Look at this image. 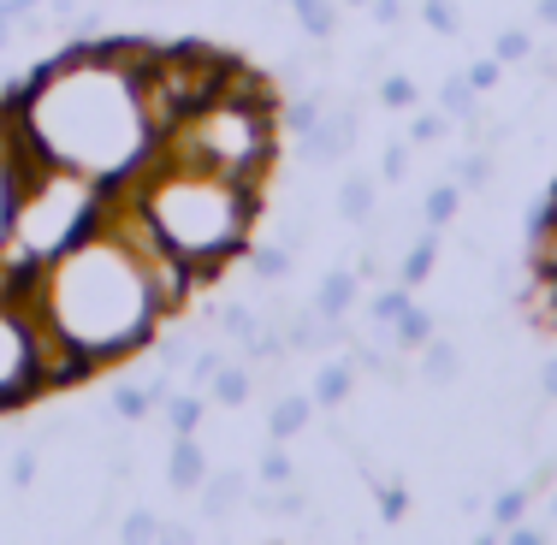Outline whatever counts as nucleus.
<instances>
[{
    "label": "nucleus",
    "instance_id": "f257e3e1",
    "mask_svg": "<svg viewBox=\"0 0 557 545\" xmlns=\"http://www.w3.org/2000/svg\"><path fill=\"white\" fill-rule=\"evenodd\" d=\"M143 36H84L12 96V125L42 161L77 166L101 184H125L154 154V125L143 108L137 65Z\"/></svg>",
    "mask_w": 557,
    "mask_h": 545
},
{
    "label": "nucleus",
    "instance_id": "f03ea898",
    "mask_svg": "<svg viewBox=\"0 0 557 545\" xmlns=\"http://www.w3.org/2000/svg\"><path fill=\"white\" fill-rule=\"evenodd\" d=\"M24 290H30L36 314L77 356L96 362V374L143 356L154 344V332L166 326V309L149 285V268L131 249V237L119 225H108V214H101L96 232L77 237L72 249L42 261L24 278Z\"/></svg>",
    "mask_w": 557,
    "mask_h": 545
},
{
    "label": "nucleus",
    "instance_id": "7ed1b4c3",
    "mask_svg": "<svg viewBox=\"0 0 557 545\" xmlns=\"http://www.w3.org/2000/svg\"><path fill=\"white\" fill-rule=\"evenodd\" d=\"M125 190L172 256H184L202 273V285H214L237 256H249V232L261 220V190H249V184L225 178L214 166H196L172 149H154L143 172L125 178Z\"/></svg>",
    "mask_w": 557,
    "mask_h": 545
},
{
    "label": "nucleus",
    "instance_id": "20e7f679",
    "mask_svg": "<svg viewBox=\"0 0 557 545\" xmlns=\"http://www.w3.org/2000/svg\"><path fill=\"white\" fill-rule=\"evenodd\" d=\"M108 196H113V184L89 178V172H77V166L42 161V154L24 143L18 202H12V237H7V249H0V261L36 273L42 261H54L60 249H72L84 232H96L101 214H108Z\"/></svg>",
    "mask_w": 557,
    "mask_h": 545
},
{
    "label": "nucleus",
    "instance_id": "39448f33",
    "mask_svg": "<svg viewBox=\"0 0 557 545\" xmlns=\"http://www.w3.org/2000/svg\"><path fill=\"white\" fill-rule=\"evenodd\" d=\"M208 481V450H202V433H172V450H166V486L178 492H202Z\"/></svg>",
    "mask_w": 557,
    "mask_h": 545
},
{
    "label": "nucleus",
    "instance_id": "423d86ee",
    "mask_svg": "<svg viewBox=\"0 0 557 545\" xmlns=\"http://www.w3.org/2000/svg\"><path fill=\"white\" fill-rule=\"evenodd\" d=\"M18 161H24V137L12 131V113H0V249L12 237V202H18Z\"/></svg>",
    "mask_w": 557,
    "mask_h": 545
},
{
    "label": "nucleus",
    "instance_id": "0eeeda50",
    "mask_svg": "<svg viewBox=\"0 0 557 545\" xmlns=\"http://www.w3.org/2000/svg\"><path fill=\"white\" fill-rule=\"evenodd\" d=\"M237 504H249V474L244 469H225V474L208 469V481H202V522L208 528L232 522Z\"/></svg>",
    "mask_w": 557,
    "mask_h": 545
},
{
    "label": "nucleus",
    "instance_id": "6e6552de",
    "mask_svg": "<svg viewBox=\"0 0 557 545\" xmlns=\"http://www.w3.org/2000/svg\"><path fill=\"white\" fill-rule=\"evenodd\" d=\"M314 416H321V404H314L309 392H285V397H273V409H268V433L278 445H290V438H302L314 428Z\"/></svg>",
    "mask_w": 557,
    "mask_h": 545
},
{
    "label": "nucleus",
    "instance_id": "1a4fd4ad",
    "mask_svg": "<svg viewBox=\"0 0 557 545\" xmlns=\"http://www.w3.org/2000/svg\"><path fill=\"white\" fill-rule=\"evenodd\" d=\"M380 214V184H374V172H344V184H338V220L344 225H374Z\"/></svg>",
    "mask_w": 557,
    "mask_h": 545
},
{
    "label": "nucleus",
    "instance_id": "9d476101",
    "mask_svg": "<svg viewBox=\"0 0 557 545\" xmlns=\"http://www.w3.org/2000/svg\"><path fill=\"white\" fill-rule=\"evenodd\" d=\"M462 368H469V362H462V350L450 338H440V332H433V338L416 350V374L428 380V385H440V392H450V385L462 380Z\"/></svg>",
    "mask_w": 557,
    "mask_h": 545
},
{
    "label": "nucleus",
    "instance_id": "9b49d317",
    "mask_svg": "<svg viewBox=\"0 0 557 545\" xmlns=\"http://www.w3.org/2000/svg\"><path fill=\"white\" fill-rule=\"evenodd\" d=\"M350 392H356V362H350V356L321 362V374H314V385H309V397L326 409V416H338V409L350 404Z\"/></svg>",
    "mask_w": 557,
    "mask_h": 545
},
{
    "label": "nucleus",
    "instance_id": "f8f14e48",
    "mask_svg": "<svg viewBox=\"0 0 557 545\" xmlns=\"http://www.w3.org/2000/svg\"><path fill=\"white\" fill-rule=\"evenodd\" d=\"M433 268H440V232H433V225H421V232L404 244V261H397V278H404V285L416 290V285H428V278H433Z\"/></svg>",
    "mask_w": 557,
    "mask_h": 545
},
{
    "label": "nucleus",
    "instance_id": "ddd939ff",
    "mask_svg": "<svg viewBox=\"0 0 557 545\" xmlns=\"http://www.w3.org/2000/svg\"><path fill=\"white\" fill-rule=\"evenodd\" d=\"M249 392H256V374H249V362H232V356H225V362L214 368V380H208V404L244 409Z\"/></svg>",
    "mask_w": 557,
    "mask_h": 545
},
{
    "label": "nucleus",
    "instance_id": "4468645a",
    "mask_svg": "<svg viewBox=\"0 0 557 545\" xmlns=\"http://www.w3.org/2000/svg\"><path fill=\"white\" fill-rule=\"evenodd\" d=\"M356 297H362V278H356V268H333V273L321 278V290H314L309 309L314 314H350Z\"/></svg>",
    "mask_w": 557,
    "mask_h": 545
},
{
    "label": "nucleus",
    "instance_id": "2eb2a0df",
    "mask_svg": "<svg viewBox=\"0 0 557 545\" xmlns=\"http://www.w3.org/2000/svg\"><path fill=\"white\" fill-rule=\"evenodd\" d=\"M290 12H297L302 36H314V42H333V36H338V18H344V0H290Z\"/></svg>",
    "mask_w": 557,
    "mask_h": 545
},
{
    "label": "nucleus",
    "instance_id": "dca6fc26",
    "mask_svg": "<svg viewBox=\"0 0 557 545\" xmlns=\"http://www.w3.org/2000/svg\"><path fill=\"white\" fill-rule=\"evenodd\" d=\"M380 338H392V344H397V350H409V356H416V350H421V344H428V338H433V314H428V309H421V302H409V309H404V314H397V321H392L386 332H380Z\"/></svg>",
    "mask_w": 557,
    "mask_h": 545
},
{
    "label": "nucleus",
    "instance_id": "f3484780",
    "mask_svg": "<svg viewBox=\"0 0 557 545\" xmlns=\"http://www.w3.org/2000/svg\"><path fill=\"white\" fill-rule=\"evenodd\" d=\"M457 214H462V184H457V178L433 184V190L421 196V225H433V232H445Z\"/></svg>",
    "mask_w": 557,
    "mask_h": 545
},
{
    "label": "nucleus",
    "instance_id": "a211bd4d",
    "mask_svg": "<svg viewBox=\"0 0 557 545\" xmlns=\"http://www.w3.org/2000/svg\"><path fill=\"white\" fill-rule=\"evenodd\" d=\"M161 416L172 421V433H202V416H208V397L196 392V385H184V392H172L161 404Z\"/></svg>",
    "mask_w": 557,
    "mask_h": 545
},
{
    "label": "nucleus",
    "instance_id": "6ab92c4d",
    "mask_svg": "<svg viewBox=\"0 0 557 545\" xmlns=\"http://www.w3.org/2000/svg\"><path fill=\"white\" fill-rule=\"evenodd\" d=\"M528 504H534V492H528L522 481H516V486H498V492H493V504H486V522H493L498 534H504V528L528 522Z\"/></svg>",
    "mask_w": 557,
    "mask_h": 545
},
{
    "label": "nucleus",
    "instance_id": "aec40b11",
    "mask_svg": "<svg viewBox=\"0 0 557 545\" xmlns=\"http://www.w3.org/2000/svg\"><path fill=\"white\" fill-rule=\"evenodd\" d=\"M249 273H256L261 285H285V278L297 273V249H285V244H268V249H249Z\"/></svg>",
    "mask_w": 557,
    "mask_h": 545
},
{
    "label": "nucleus",
    "instance_id": "412c9836",
    "mask_svg": "<svg viewBox=\"0 0 557 545\" xmlns=\"http://www.w3.org/2000/svg\"><path fill=\"white\" fill-rule=\"evenodd\" d=\"M493 172H498L493 149H462L457 161H450V178H457L462 190H486V184H493Z\"/></svg>",
    "mask_w": 557,
    "mask_h": 545
},
{
    "label": "nucleus",
    "instance_id": "4be33fe9",
    "mask_svg": "<svg viewBox=\"0 0 557 545\" xmlns=\"http://www.w3.org/2000/svg\"><path fill=\"white\" fill-rule=\"evenodd\" d=\"M208 321H214L225 338L237 344V350H244V344L261 332V321H256V309H249V302H225V309H208Z\"/></svg>",
    "mask_w": 557,
    "mask_h": 545
},
{
    "label": "nucleus",
    "instance_id": "5701e85b",
    "mask_svg": "<svg viewBox=\"0 0 557 545\" xmlns=\"http://www.w3.org/2000/svg\"><path fill=\"white\" fill-rule=\"evenodd\" d=\"M409 309V285L397 278V285H386V290H374V302H368V321H374V332H386L397 314Z\"/></svg>",
    "mask_w": 557,
    "mask_h": 545
},
{
    "label": "nucleus",
    "instance_id": "b1692460",
    "mask_svg": "<svg viewBox=\"0 0 557 545\" xmlns=\"http://www.w3.org/2000/svg\"><path fill=\"white\" fill-rule=\"evenodd\" d=\"M154 397H149V385H119L113 392V421H149L154 416Z\"/></svg>",
    "mask_w": 557,
    "mask_h": 545
},
{
    "label": "nucleus",
    "instance_id": "393cba45",
    "mask_svg": "<svg viewBox=\"0 0 557 545\" xmlns=\"http://www.w3.org/2000/svg\"><path fill=\"white\" fill-rule=\"evenodd\" d=\"M421 24H428L433 36H457V30H462L457 0H421Z\"/></svg>",
    "mask_w": 557,
    "mask_h": 545
},
{
    "label": "nucleus",
    "instance_id": "a878e982",
    "mask_svg": "<svg viewBox=\"0 0 557 545\" xmlns=\"http://www.w3.org/2000/svg\"><path fill=\"white\" fill-rule=\"evenodd\" d=\"M493 54H498L504 65L534 60V36H528V30H516V24H504V30H498V42H493Z\"/></svg>",
    "mask_w": 557,
    "mask_h": 545
},
{
    "label": "nucleus",
    "instance_id": "bb28decb",
    "mask_svg": "<svg viewBox=\"0 0 557 545\" xmlns=\"http://www.w3.org/2000/svg\"><path fill=\"white\" fill-rule=\"evenodd\" d=\"M119 540H161V510H125L119 516Z\"/></svg>",
    "mask_w": 557,
    "mask_h": 545
},
{
    "label": "nucleus",
    "instance_id": "cd10ccee",
    "mask_svg": "<svg viewBox=\"0 0 557 545\" xmlns=\"http://www.w3.org/2000/svg\"><path fill=\"white\" fill-rule=\"evenodd\" d=\"M445 131H450L445 113H409V131H404V137H409V149H421V143H440Z\"/></svg>",
    "mask_w": 557,
    "mask_h": 545
},
{
    "label": "nucleus",
    "instance_id": "c85d7f7f",
    "mask_svg": "<svg viewBox=\"0 0 557 545\" xmlns=\"http://www.w3.org/2000/svg\"><path fill=\"white\" fill-rule=\"evenodd\" d=\"M362 18L368 24H374V30H397V24H404L409 18V0H368V7H362Z\"/></svg>",
    "mask_w": 557,
    "mask_h": 545
},
{
    "label": "nucleus",
    "instance_id": "c756f323",
    "mask_svg": "<svg viewBox=\"0 0 557 545\" xmlns=\"http://www.w3.org/2000/svg\"><path fill=\"white\" fill-rule=\"evenodd\" d=\"M256 481H261V486H285V481H297V462H290L285 450H278V438H273V450H268V457H261Z\"/></svg>",
    "mask_w": 557,
    "mask_h": 545
},
{
    "label": "nucleus",
    "instance_id": "7c9ffc66",
    "mask_svg": "<svg viewBox=\"0 0 557 545\" xmlns=\"http://www.w3.org/2000/svg\"><path fill=\"white\" fill-rule=\"evenodd\" d=\"M534 268H552L557 273V220L552 214L534 220Z\"/></svg>",
    "mask_w": 557,
    "mask_h": 545
},
{
    "label": "nucleus",
    "instance_id": "2f4dec72",
    "mask_svg": "<svg viewBox=\"0 0 557 545\" xmlns=\"http://www.w3.org/2000/svg\"><path fill=\"white\" fill-rule=\"evenodd\" d=\"M462 77H469L481 96H493V89L504 84V60L498 54H486V60H474V65H462Z\"/></svg>",
    "mask_w": 557,
    "mask_h": 545
},
{
    "label": "nucleus",
    "instance_id": "473e14b6",
    "mask_svg": "<svg viewBox=\"0 0 557 545\" xmlns=\"http://www.w3.org/2000/svg\"><path fill=\"white\" fill-rule=\"evenodd\" d=\"M421 101V89L409 84V77H386V84H380V108H397V113H409Z\"/></svg>",
    "mask_w": 557,
    "mask_h": 545
},
{
    "label": "nucleus",
    "instance_id": "72a5a7b5",
    "mask_svg": "<svg viewBox=\"0 0 557 545\" xmlns=\"http://www.w3.org/2000/svg\"><path fill=\"white\" fill-rule=\"evenodd\" d=\"M380 178H386V184H404L409 178V137L404 143H386V154H380Z\"/></svg>",
    "mask_w": 557,
    "mask_h": 545
},
{
    "label": "nucleus",
    "instance_id": "f704fd0d",
    "mask_svg": "<svg viewBox=\"0 0 557 545\" xmlns=\"http://www.w3.org/2000/svg\"><path fill=\"white\" fill-rule=\"evenodd\" d=\"M540 397L557 404V356H546V368H540Z\"/></svg>",
    "mask_w": 557,
    "mask_h": 545
},
{
    "label": "nucleus",
    "instance_id": "c9c22d12",
    "mask_svg": "<svg viewBox=\"0 0 557 545\" xmlns=\"http://www.w3.org/2000/svg\"><path fill=\"white\" fill-rule=\"evenodd\" d=\"M534 12H540V24H546V30H557V0H540Z\"/></svg>",
    "mask_w": 557,
    "mask_h": 545
},
{
    "label": "nucleus",
    "instance_id": "e433bc0d",
    "mask_svg": "<svg viewBox=\"0 0 557 545\" xmlns=\"http://www.w3.org/2000/svg\"><path fill=\"white\" fill-rule=\"evenodd\" d=\"M12 36H18V30H12V18H0V54L12 48Z\"/></svg>",
    "mask_w": 557,
    "mask_h": 545
},
{
    "label": "nucleus",
    "instance_id": "4c0bfd02",
    "mask_svg": "<svg viewBox=\"0 0 557 545\" xmlns=\"http://www.w3.org/2000/svg\"><path fill=\"white\" fill-rule=\"evenodd\" d=\"M344 7H350V12H362V7H368V0H344Z\"/></svg>",
    "mask_w": 557,
    "mask_h": 545
},
{
    "label": "nucleus",
    "instance_id": "58836bf2",
    "mask_svg": "<svg viewBox=\"0 0 557 545\" xmlns=\"http://www.w3.org/2000/svg\"><path fill=\"white\" fill-rule=\"evenodd\" d=\"M552 522H557V498H552Z\"/></svg>",
    "mask_w": 557,
    "mask_h": 545
},
{
    "label": "nucleus",
    "instance_id": "ea45409f",
    "mask_svg": "<svg viewBox=\"0 0 557 545\" xmlns=\"http://www.w3.org/2000/svg\"><path fill=\"white\" fill-rule=\"evenodd\" d=\"M285 7H290V0H285Z\"/></svg>",
    "mask_w": 557,
    "mask_h": 545
}]
</instances>
